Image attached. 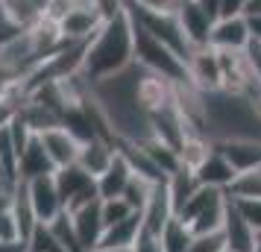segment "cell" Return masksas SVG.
<instances>
[{
    "label": "cell",
    "mask_w": 261,
    "mask_h": 252,
    "mask_svg": "<svg viewBox=\"0 0 261 252\" xmlns=\"http://www.w3.org/2000/svg\"><path fill=\"white\" fill-rule=\"evenodd\" d=\"M244 15H261V0H249L247 12H244Z\"/></svg>",
    "instance_id": "37"
},
{
    "label": "cell",
    "mask_w": 261,
    "mask_h": 252,
    "mask_svg": "<svg viewBox=\"0 0 261 252\" xmlns=\"http://www.w3.org/2000/svg\"><path fill=\"white\" fill-rule=\"evenodd\" d=\"M194 173H197L200 185H205V188H220V191H232L235 179L241 176L232 167V161L223 156V150H217V147H212V153L194 167Z\"/></svg>",
    "instance_id": "10"
},
{
    "label": "cell",
    "mask_w": 261,
    "mask_h": 252,
    "mask_svg": "<svg viewBox=\"0 0 261 252\" xmlns=\"http://www.w3.org/2000/svg\"><path fill=\"white\" fill-rule=\"evenodd\" d=\"M21 33H24V30L18 26V21H15L12 15L6 12V6L0 3V47H6L9 41H15Z\"/></svg>",
    "instance_id": "30"
},
{
    "label": "cell",
    "mask_w": 261,
    "mask_h": 252,
    "mask_svg": "<svg viewBox=\"0 0 261 252\" xmlns=\"http://www.w3.org/2000/svg\"><path fill=\"white\" fill-rule=\"evenodd\" d=\"M132 176H135V170H132V164L126 161V156L118 150L115 161H112V164L97 176V191H100V200H115V197H123V191L129 188Z\"/></svg>",
    "instance_id": "17"
},
{
    "label": "cell",
    "mask_w": 261,
    "mask_h": 252,
    "mask_svg": "<svg viewBox=\"0 0 261 252\" xmlns=\"http://www.w3.org/2000/svg\"><path fill=\"white\" fill-rule=\"evenodd\" d=\"M249 0H220V18H241Z\"/></svg>",
    "instance_id": "32"
},
{
    "label": "cell",
    "mask_w": 261,
    "mask_h": 252,
    "mask_svg": "<svg viewBox=\"0 0 261 252\" xmlns=\"http://www.w3.org/2000/svg\"><path fill=\"white\" fill-rule=\"evenodd\" d=\"M252 252H261V238H258V246H255V249H252Z\"/></svg>",
    "instance_id": "39"
},
{
    "label": "cell",
    "mask_w": 261,
    "mask_h": 252,
    "mask_svg": "<svg viewBox=\"0 0 261 252\" xmlns=\"http://www.w3.org/2000/svg\"><path fill=\"white\" fill-rule=\"evenodd\" d=\"M226 252H229V249H226Z\"/></svg>",
    "instance_id": "40"
},
{
    "label": "cell",
    "mask_w": 261,
    "mask_h": 252,
    "mask_svg": "<svg viewBox=\"0 0 261 252\" xmlns=\"http://www.w3.org/2000/svg\"><path fill=\"white\" fill-rule=\"evenodd\" d=\"M115 156H118V138L97 135V138H91V141H83V150H80L76 164L85 167L97 179V176H100V173L115 161Z\"/></svg>",
    "instance_id": "16"
},
{
    "label": "cell",
    "mask_w": 261,
    "mask_h": 252,
    "mask_svg": "<svg viewBox=\"0 0 261 252\" xmlns=\"http://www.w3.org/2000/svg\"><path fill=\"white\" fill-rule=\"evenodd\" d=\"M155 182L147 179V176H141V173H135L129 182V188L123 191V200L135 208V211H144V205H147V200H150V193H153Z\"/></svg>",
    "instance_id": "22"
},
{
    "label": "cell",
    "mask_w": 261,
    "mask_h": 252,
    "mask_svg": "<svg viewBox=\"0 0 261 252\" xmlns=\"http://www.w3.org/2000/svg\"><path fill=\"white\" fill-rule=\"evenodd\" d=\"M217 150H223V156L232 161L238 173L261 167V141L258 138H232V141H217Z\"/></svg>",
    "instance_id": "18"
},
{
    "label": "cell",
    "mask_w": 261,
    "mask_h": 252,
    "mask_svg": "<svg viewBox=\"0 0 261 252\" xmlns=\"http://www.w3.org/2000/svg\"><path fill=\"white\" fill-rule=\"evenodd\" d=\"M155 240H159L162 252H188L191 240H194V229H191L182 217H173V220L162 229V235Z\"/></svg>",
    "instance_id": "21"
},
{
    "label": "cell",
    "mask_w": 261,
    "mask_h": 252,
    "mask_svg": "<svg viewBox=\"0 0 261 252\" xmlns=\"http://www.w3.org/2000/svg\"><path fill=\"white\" fill-rule=\"evenodd\" d=\"M24 188H27V197H30V205L36 211L38 223H53L59 214H65V203H62V197H59L53 173L41 176V179L24 182Z\"/></svg>",
    "instance_id": "6"
},
{
    "label": "cell",
    "mask_w": 261,
    "mask_h": 252,
    "mask_svg": "<svg viewBox=\"0 0 261 252\" xmlns=\"http://www.w3.org/2000/svg\"><path fill=\"white\" fill-rule=\"evenodd\" d=\"M129 214H135V208H132L123 197H115V200H103V223L109 226H115L120 220H126Z\"/></svg>",
    "instance_id": "27"
},
{
    "label": "cell",
    "mask_w": 261,
    "mask_h": 252,
    "mask_svg": "<svg viewBox=\"0 0 261 252\" xmlns=\"http://www.w3.org/2000/svg\"><path fill=\"white\" fill-rule=\"evenodd\" d=\"M141 217H144V235H150V238H159L162 229L176 217V208H173V200H170V191H167V179L155 182V188L150 193L147 205H144Z\"/></svg>",
    "instance_id": "9"
},
{
    "label": "cell",
    "mask_w": 261,
    "mask_h": 252,
    "mask_svg": "<svg viewBox=\"0 0 261 252\" xmlns=\"http://www.w3.org/2000/svg\"><path fill=\"white\" fill-rule=\"evenodd\" d=\"M188 252H226L223 229H220V232H202V235H194Z\"/></svg>",
    "instance_id": "29"
},
{
    "label": "cell",
    "mask_w": 261,
    "mask_h": 252,
    "mask_svg": "<svg viewBox=\"0 0 261 252\" xmlns=\"http://www.w3.org/2000/svg\"><path fill=\"white\" fill-rule=\"evenodd\" d=\"M138 9L144 12H155V15H179L182 0H132Z\"/></svg>",
    "instance_id": "31"
},
{
    "label": "cell",
    "mask_w": 261,
    "mask_h": 252,
    "mask_svg": "<svg viewBox=\"0 0 261 252\" xmlns=\"http://www.w3.org/2000/svg\"><path fill=\"white\" fill-rule=\"evenodd\" d=\"M53 179H56L59 197H62V203H65V211H73L80 205H88V203H94V200H100L97 179L85 167H80L76 161L68 164V167H56Z\"/></svg>",
    "instance_id": "4"
},
{
    "label": "cell",
    "mask_w": 261,
    "mask_h": 252,
    "mask_svg": "<svg viewBox=\"0 0 261 252\" xmlns=\"http://www.w3.org/2000/svg\"><path fill=\"white\" fill-rule=\"evenodd\" d=\"M135 62L141 68H147L150 73H159V76H165V79H170V82H176V85L191 82L188 62L182 59V56H176L167 44H162L155 36H150L141 24H135Z\"/></svg>",
    "instance_id": "3"
},
{
    "label": "cell",
    "mask_w": 261,
    "mask_h": 252,
    "mask_svg": "<svg viewBox=\"0 0 261 252\" xmlns=\"http://www.w3.org/2000/svg\"><path fill=\"white\" fill-rule=\"evenodd\" d=\"M47 226L53 229V235L59 238V243H62L68 252H85L83 243H80V238H76V229H73L71 214H68V211H65V214H59L53 223H47Z\"/></svg>",
    "instance_id": "23"
},
{
    "label": "cell",
    "mask_w": 261,
    "mask_h": 252,
    "mask_svg": "<svg viewBox=\"0 0 261 252\" xmlns=\"http://www.w3.org/2000/svg\"><path fill=\"white\" fill-rule=\"evenodd\" d=\"M167 191H170V200H173V208H176V214L185 208V203H188L194 193L200 191V179H197V173L191 167H182L176 170V173H170L167 176Z\"/></svg>",
    "instance_id": "20"
},
{
    "label": "cell",
    "mask_w": 261,
    "mask_h": 252,
    "mask_svg": "<svg viewBox=\"0 0 261 252\" xmlns=\"http://www.w3.org/2000/svg\"><path fill=\"white\" fill-rule=\"evenodd\" d=\"M179 24H182V30H185V36H188L194 50L212 47V30L217 21L205 9H200L197 0H182V6H179Z\"/></svg>",
    "instance_id": "8"
},
{
    "label": "cell",
    "mask_w": 261,
    "mask_h": 252,
    "mask_svg": "<svg viewBox=\"0 0 261 252\" xmlns=\"http://www.w3.org/2000/svg\"><path fill=\"white\" fill-rule=\"evenodd\" d=\"M197 3H200V9L212 15L214 21H220V0H197Z\"/></svg>",
    "instance_id": "35"
},
{
    "label": "cell",
    "mask_w": 261,
    "mask_h": 252,
    "mask_svg": "<svg viewBox=\"0 0 261 252\" xmlns=\"http://www.w3.org/2000/svg\"><path fill=\"white\" fill-rule=\"evenodd\" d=\"M188 76L200 91H217L223 88V76H220V56L214 47L194 50L188 59Z\"/></svg>",
    "instance_id": "13"
},
{
    "label": "cell",
    "mask_w": 261,
    "mask_h": 252,
    "mask_svg": "<svg viewBox=\"0 0 261 252\" xmlns=\"http://www.w3.org/2000/svg\"><path fill=\"white\" fill-rule=\"evenodd\" d=\"M12 193L15 191L0 193V240L21 238L18 235V223H15V211H12Z\"/></svg>",
    "instance_id": "25"
},
{
    "label": "cell",
    "mask_w": 261,
    "mask_h": 252,
    "mask_svg": "<svg viewBox=\"0 0 261 252\" xmlns=\"http://www.w3.org/2000/svg\"><path fill=\"white\" fill-rule=\"evenodd\" d=\"M30 252H68L59 243V238L53 235V229L47 223H38L36 232L30 235Z\"/></svg>",
    "instance_id": "24"
},
{
    "label": "cell",
    "mask_w": 261,
    "mask_h": 252,
    "mask_svg": "<svg viewBox=\"0 0 261 252\" xmlns=\"http://www.w3.org/2000/svg\"><path fill=\"white\" fill-rule=\"evenodd\" d=\"M103 24L106 21L97 12L94 0H76L71 12L65 15V21L59 24V33L65 36V41H91Z\"/></svg>",
    "instance_id": "5"
},
{
    "label": "cell",
    "mask_w": 261,
    "mask_h": 252,
    "mask_svg": "<svg viewBox=\"0 0 261 252\" xmlns=\"http://www.w3.org/2000/svg\"><path fill=\"white\" fill-rule=\"evenodd\" d=\"M232 203L238 205V211L244 214V220L261 235V200H255V197H232Z\"/></svg>",
    "instance_id": "28"
},
{
    "label": "cell",
    "mask_w": 261,
    "mask_h": 252,
    "mask_svg": "<svg viewBox=\"0 0 261 252\" xmlns=\"http://www.w3.org/2000/svg\"><path fill=\"white\" fill-rule=\"evenodd\" d=\"M223 238H226V249L229 252H252L258 246V238H261L258 232L244 220V214L238 211V205L232 203V197H229V205H226Z\"/></svg>",
    "instance_id": "12"
},
{
    "label": "cell",
    "mask_w": 261,
    "mask_h": 252,
    "mask_svg": "<svg viewBox=\"0 0 261 252\" xmlns=\"http://www.w3.org/2000/svg\"><path fill=\"white\" fill-rule=\"evenodd\" d=\"M6 6V12L12 15L21 30H33L47 18L50 0H0Z\"/></svg>",
    "instance_id": "19"
},
{
    "label": "cell",
    "mask_w": 261,
    "mask_h": 252,
    "mask_svg": "<svg viewBox=\"0 0 261 252\" xmlns=\"http://www.w3.org/2000/svg\"><path fill=\"white\" fill-rule=\"evenodd\" d=\"M255 108H258V115H261V100H255Z\"/></svg>",
    "instance_id": "38"
},
{
    "label": "cell",
    "mask_w": 261,
    "mask_h": 252,
    "mask_svg": "<svg viewBox=\"0 0 261 252\" xmlns=\"http://www.w3.org/2000/svg\"><path fill=\"white\" fill-rule=\"evenodd\" d=\"M94 252H138V246H100Z\"/></svg>",
    "instance_id": "36"
},
{
    "label": "cell",
    "mask_w": 261,
    "mask_h": 252,
    "mask_svg": "<svg viewBox=\"0 0 261 252\" xmlns=\"http://www.w3.org/2000/svg\"><path fill=\"white\" fill-rule=\"evenodd\" d=\"M50 173H56V164L47 156L41 138L33 135L27 141V147L21 150V156H18V182H33V179H41V176H50Z\"/></svg>",
    "instance_id": "15"
},
{
    "label": "cell",
    "mask_w": 261,
    "mask_h": 252,
    "mask_svg": "<svg viewBox=\"0 0 261 252\" xmlns=\"http://www.w3.org/2000/svg\"><path fill=\"white\" fill-rule=\"evenodd\" d=\"M205 100V135L217 141L232 138H258L261 141V115L255 103L235 91H202Z\"/></svg>",
    "instance_id": "2"
},
{
    "label": "cell",
    "mask_w": 261,
    "mask_h": 252,
    "mask_svg": "<svg viewBox=\"0 0 261 252\" xmlns=\"http://www.w3.org/2000/svg\"><path fill=\"white\" fill-rule=\"evenodd\" d=\"M229 193H232V197H255V200H261V167L241 173Z\"/></svg>",
    "instance_id": "26"
},
{
    "label": "cell",
    "mask_w": 261,
    "mask_h": 252,
    "mask_svg": "<svg viewBox=\"0 0 261 252\" xmlns=\"http://www.w3.org/2000/svg\"><path fill=\"white\" fill-rule=\"evenodd\" d=\"M41 144L47 150V156L53 158L56 167H68L80 158V150H83V141L68 129V126H53V129H44L38 132Z\"/></svg>",
    "instance_id": "11"
},
{
    "label": "cell",
    "mask_w": 261,
    "mask_h": 252,
    "mask_svg": "<svg viewBox=\"0 0 261 252\" xmlns=\"http://www.w3.org/2000/svg\"><path fill=\"white\" fill-rule=\"evenodd\" d=\"M135 65V21H132L129 9L118 18H112L97 30V36L88 41L83 62V76L94 85L106 76L126 71Z\"/></svg>",
    "instance_id": "1"
},
{
    "label": "cell",
    "mask_w": 261,
    "mask_h": 252,
    "mask_svg": "<svg viewBox=\"0 0 261 252\" xmlns=\"http://www.w3.org/2000/svg\"><path fill=\"white\" fill-rule=\"evenodd\" d=\"M0 252H30V240H27V238L0 240Z\"/></svg>",
    "instance_id": "33"
},
{
    "label": "cell",
    "mask_w": 261,
    "mask_h": 252,
    "mask_svg": "<svg viewBox=\"0 0 261 252\" xmlns=\"http://www.w3.org/2000/svg\"><path fill=\"white\" fill-rule=\"evenodd\" d=\"M244 18H247V26H249L252 41H261V15H244Z\"/></svg>",
    "instance_id": "34"
},
{
    "label": "cell",
    "mask_w": 261,
    "mask_h": 252,
    "mask_svg": "<svg viewBox=\"0 0 261 252\" xmlns=\"http://www.w3.org/2000/svg\"><path fill=\"white\" fill-rule=\"evenodd\" d=\"M249 26L247 18H220L212 30V47L214 50H223V53H244L249 47Z\"/></svg>",
    "instance_id": "14"
},
{
    "label": "cell",
    "mask_w": 261,
    "mask_h": 252,
    "mask_svg": "<svg viewBox=\"0 0 261 252\" xmlns=\"http://www.w3.org/2000/svg\"><path fill=\"white\" fill-rule=\"evenodd\" d=\"M71 214V223L76 229V238L83 243L85 252H94L103 240V232H106V223H103V200H94L88 205H80L68 211Z\"/></svg>",
    "instance_id": "7"
}]
</instances>
